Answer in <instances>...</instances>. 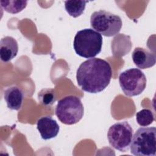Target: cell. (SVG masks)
Segmentation results:
<instances>
[{"instance_id":"obj_11","label":"cell","mask_w":156,"mask_h":156,"mask_svg":"<svg viewBox=\"0 0 156 156\" xmlns=\"http://www.w3.org/2000/svg\"><path fill=\"white\" fill-rule=\"evenodd\" d=\"M18 44L16 40L10 36L1 38L0 41V57L2 62H8L17 55Z\"/></svg>"},{"instance_id":"obj_9","label":"cell","mask_w":156,"mask_h":156,"mask_svg":"<svg viewBox=\"0 0 156 156\" xmlns=\"http://www.w3.org/2000/svg\"><path fill=\"white\" fill-rule=\"evenodd\" d=\"M132 57L135 65L141 69L152 67L156 62L155 54L143 48L137 47L133 50Z\"/></svg>"},{"instance_id":"obj_3","label":"cell","mask_w":156,"mask_h":156,"mask_svg":"<svg viewBox=\"0 0 156 156\" xmlns=\"http://www.w3.org/2000/svg\"><path fill=\"white\" fill-rule=\"evenodd\" d=\"M156 129L155 127L139 128L132 136L130 147V152L136 156H151L155 155Z\"/></svg>"},{"instance_id":"obj_13","label":"cell","mask_w":156,"mask_h":156,"mask_svg":"<svg viewBox=\"0 0 156 156\" xmlns=\"http://www.w3.org/2000/svg\"><path fill=\"white\" fill-rule=\"evenodd\" d=\"M1 7L7 12L15 14L21 12L26 8L27 1H0Z\"/></svg>"},{"instance_id":"obj_15","label":"cell","mask_w":156,"mask_h":156,"mask_svg":"<svg viewBox=\"0 0 156 156\" xmlns=\"http://www.w3.org/2000/svg\"><path fill=\"white\" fill-rule=\"evenodd\" d=\"M136 120L140 126L146 127L152 123L154 121V116L151 110L143 108L136 113Z\"/></svg>"},{"instance_id":"obj_8","label":"cell","mask_w":156,"mask_h":156,"mask_svg":"<svg viewBox=\"0 0 156 156\" xmlns=\"http://www.w3.org/2000/svg\"><path fill=\"white\" fill-rule=\"evenodd\" d=\"M37 127L43 140L55 138L58 133L60 127L57 121L51 116H43L37 122Z\"/></svg>"},{"instance_id":"obj_6","label":"cell","mask_w":156,"mask_h":156,"mask_svg":"<svg viewBox=\"0 0 156 156\" xmlns=\"http://www.w3.org/2000/svg\"><path fill=\"white\" fill-rule=\"evenodd\" d=\"M145 74L138 68H130L122 72L119 76V83L125 95L135 96L140 94L146 87Z\"/></svg>"},{"instance_id":"obj_5","label":"cell","mask_w":156,"mask_h":156,"mask_svg":"<svg viewBox=\"0 0 156 156\" xmlns=\"http://www.w3.org/2000/svg\"><path fill=\"white\" fill-rule=\"evenodd\" d=\"M91 27L105 37L118 34L122 26L121 18L117 15L104 10L93 12L90 17Z\"/></svg>"},{"instance_id":"obj_12","label":"cell","mask_w":156,"mask_h":156,"mask_svg":"<svg viewBox=\"0 0 156 156\" xmlns=\"http://www.w3.org/2000/svg\"><path fill=\"white\" fill-rule=\"evenodd\" d=\"M87 2L86 1H65V10L71 16L77 18L83 13Z\"/></svg>"},{"instance_id":"obj_2","label":"cell","mask_w":156,"mask_h":156,"mask_svg":"<svg viewBox=\"0 0 156 156\" xmlns=\"http://www.w3.org/2000/svg\"><path fill=\"white\" fill-rule=\"evenodd\" d=\"M102 37L92 29L79 30L74 39L73 48L76 53L86 58H93L101 51Z\"/></svg>"},{"instance_id":"obj_7","label":"cell","mask_w":156,"mask_h":156,"mask_svg":"<svg viewBox=\"0 0 156 156\" xmlns=\"http://www.w3.org/2000/svg\"><path fill=\"white\" fill-rule=\"evenodd\" d=\"M132 136L133 129L127 121H120L113 124L107 132L110 145L121 152L129 150Z\"/></svg>"},{"instance_id":"obj_10","label":"cell","mask_w":156,"mask_h":156,"mask_svg":"<svg viewBox=\"0 0 156 156\" xmlns=\"http://www.w3.org/2000/svg\"><path fill=\"white\" fill-rule=\"evenodd\" d=\"M24 94L18 87L13 85L8 87L4 92V99L9 109L19 110L23 105Z\"/></svg>"},{"instance_id":"obj_14","label":"cell","mask_w":156,"mask_h":156,"mask_svg":"<svg viewBox=\"0 0 156 156\" xmlns=\"http://www.w3.org/2000/svg\"><path fill=\"white\" fill-rule=\"evenodd\" d=\"M38 99L40 104L44 106H51L56 101L54 90L49 88L41 90L38 93Z\"/></svg>"},{"instance_id":"obj_4","label":"cell","mask_w":156,"mask_h":156,"mask_svg":"<svg viewBox=\"0 0 156 156\" xmlns=\"http://www.w3.org/2000/svg\"><path fill=\"white\" fill-rule=\"evenodd\" d=\"M55 112L60 122L72 125L77 123L82 118L84 109L79 97L69 95L58 101Z\"/></svg>"},{"instance_id":"obj_1","label":"cell","mask_w":156,"mask_h":156,"mask_svg":"<svg viewBox=\"0 0 156 156\" xmlns=\"http://www.w3.org/2000/svg\"><path fill=\"white\" fill-rule=\"evenodd\" d=\"M112 76V68L108 62L100 58H92L80 65L76 73V80L82 90L98 93L108 85Z\"/></svg>"}]
</instances>
